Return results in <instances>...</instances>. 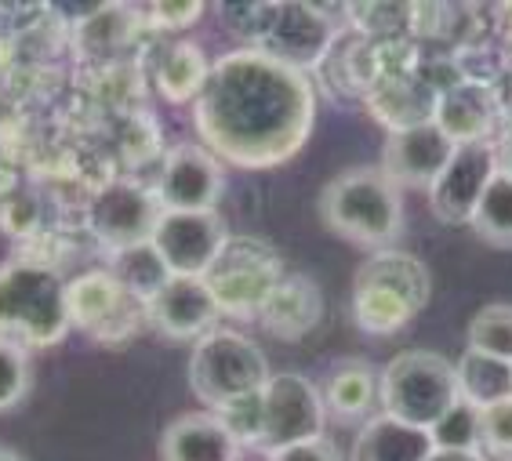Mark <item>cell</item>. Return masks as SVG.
Returning <instances> with one entry per match:
<instances>
[{
  "mask_svg": "<svg viewBox=\"0 0 512 461\" xmlns=\"http://www.w3.org/2000/svg\"><path fill=\"white\" fill-rule=\"evenodd\" d=\"M164 207H160L157 193L138 182H109L102 186L88 204V229L95 233L99 244H106L113 255L124 251V247L146 244L153 240V229H157Z\"/></svg>",
  "mask_w": 512,
  "mask_h": 461,
  "instance_id": "cell-11",
  "label": "cell"
},
{
  "mask_svg": "<svg viewBox=\"0 0 512 461\" xmlns=\"http://www.w3.org/2000/svg\"><path fill=\"white\" fill-rule=\"evenodd\" d=\"M193 120L222 164L262 171L287 164L306 146L316 95L302 69L269 59L266 51L237 48L211 62Z\"/></svg>",
  "mask_w": 512,
  "mask_h": 461,
  "instance_id": "cell-1",
  "label": "cell"
},
{
  "mask_svg": "<svg viewBox=\"0 0 512 461\" xmlns=\"http://www.w3.org/2000/svg\"><path fill=\"white\" fill-rule=\"evenodd\" d=\"M258 316H262L266 331L276 334L280 342H302L324 320V295H320L316 280L302 273H287L273 287V295L266 298Z\"/></svg>",
  "mask_w": 512,
  "mask_h": 461,
  "instance_id": "cell-18",
  "label": "cell"
},
{
  "mask_svg": "<svg viewBox=\"0 0 512 461\" xmlns=\"http://www.w3.org/2000/svg\"><path fill=\"white\" fill-rule=\"evenodd\" d=\"M240 443L215 411L178 414L160 436V461H237Z\"/></svg>",
  "mask_w": 512,
  "mask_h": 461,
  "instance_id": "cell-17",
  "label": "cell"
},
{
  "mask_svg": "<svg viewBox=\"0 0 512 461\" xmlns=\"http://www.w3.org/2000/svg\"><path fill=\"white\" fill-rule=\"evenodd\" d=\"M440 451H480V407L458 400L440 422L429 429Z\"/></svg>",
  "mask_w": 512,
  "mask_h": 461,
  "instance_id": "cell-28",
  "label": "cell"
},
{
  "mask_svg": "<svg viewBox=\"0 0 512 461\" xmlns=\"http://www.w3.org/2000/svg\"><path fill=\"white\" fill-rule=\"evenodd\" d=\"M229 233L215 211H164L149 244L168 262L171 276H207Z\"/></svg>",
  "mask_w": 512,
  "mask_h": 461,
  "instance_id": "cell-13",
  "label": "cell"
},
{
  "mask_svg": "<svg viewBox=\"0 0 512 461\" xmlns=\"http://www.w3.org/2000/svg\"><path fill=\"white\" fill-rule=\"evenodd\" d=\"M207 77H211V62L204 59L200 44H193V40H178V44L164 48V55L157 62V73H153L157 91L168 102H175V106L197 102Z\"/></svg>",
  "mask_w": 512,
  "mask_h": 461,
  "instance_id": "cell-21",
  "label": "cell"
},
{
  "mask_svg": "<svg viewBox=\"0 0 512 461\" xmlns=\"http://www.w3.org/2000/svg\"><path fill=\"white\" fill-rule=\"evenodd\" d=\"M494 120L491 102L483 99L480 88H451L440 99L436 124L462 146V142H487V128Z\"/></svg>",
  "mask_w": 512,
  "mask_h": 461,
  "instance_id": "cell-24",
  "label": "cell"
},
{
  "mask_svg": "<svg viewBox=\"0 0 512 461\" xmlns=\"http://www.w3.org/2000/svg\"><path fill=\"white\" fill-rule=\"evenodd\" d=\"M215 414L222 418V425L233 432V440H237L240 447H262V436H266V411H262V393L226 403V407H222V411H215Z\"/></svg>",
  "mask_w": 512,
  "mask_h": 461,
  "instance_id": "cell-29",
  "label": "cell"
},
{
  "mask_svg": "<svg viewBox=\"0 0 512 461\" xmlns=\"http://www.w3.org/2000/svg\"><path fill=\"white\" fill-rule=\"evenodd\" d=\"M222 189H226L222 160L204 142H186L164 157L153 193L164 211H215Z\"/></svg>",
  "mask_w": 512,
  "mask_h": 461,
  "instance_id": "cell-14",
  "label": "cell"
},
{
  "mask_svg": "<svg viewBox=\"0 0 512 461\" xmlns=\"http://www.w3.org/2000/svg\"><path fill=\"white\" fill-rule=\"evenodd\" d=\"M269 378L273 371H269L266 353L233 327L207 331L189 356V389L211 411H222L226 403L262 393Z\"/></svg>",
  "mask_w": 512,
  "mask_h": 461,
  "instance_id": "cell-5",
  "label": "cell"
},
{
  "mask_svg": "<svg viewBox=\"0 0 512 461\" xmlns=\"http://www.w3.org/2000/svg\"><path fill=\"white\" fill-rule=\"evenodd\" d=\"M200 4H189V0H182V4H153V15H157V26L160 30H186V26H193V22L200 19Z\"/></svg>",
  "mask_w": 512,
  "mask_h": 461,
  "instance_id": "cell-32",
  "label": "cell"
},
{
  "mask_svg": "<svg viewBox=\"0 0 512 461\" xmlns=\"http://www.w3.org/2000/svg\"><path fill=\"white\" fill-rule=\"evenodd\" d=\"M269 461H342L338 447L324 436H316V440L306 443H295V447H284V451L269 454Z\"/></svg>",
  "mask_w": 512,
  "mask_h": 461,
  "instance_id": "cell-31",
  "label": "cell"
},
{
  "mask_svg": "<svg viewBox=\"0 0 512 461\" xmlns=\"http://www.w3.org/2000/svg\"><path fill=\"white\" fill-rule=\"evenodd\" d=\"M262 411H266V436L262 447L269 454L324 436V396L306 374L280 371L262 389Z\"/></svg>",
  "mask_w": 512,
  "mask_h": 461,
  "instance_id": "cell-10",
  "label": "cell"
},
{
  "mask_svg": "<svg viewBox=\"0 0 512 461\" xmlns=\"http://www.w3.org/2000/svg\"><path fill=\"white\" fill-rule=\"evenodd\" d=\"M425 461H483V451H440L436 447Z\"/></svg>",
  "mask_w": 512,
  "mask_h": 461,
  "instance_id": "cell-34",
  "label": "cell"
},
{
  "mask_svg": "<svg viewBox=\"0 0 512 461\" xmlns=\"http://www.w3.org/2000/svg\"><path fill=\"white\" fill-rule=\"evenodd\" d=\"M222 316L204 276H171L168 287L146 305V320L168 342H200Z\"/></svg>",
  "mask_w": 512,
  "mask_h": 461,
  "instance_id": "cell-16",
  "label": "cell"
},
{
  "mask_svg": "<svg viewBox=\"0 0 512 461\" xmlns=\"http://www.w3.org/2000/svg\"><path fill=\"white\" fill-rule=\"evenodd\" d=\"M0 461H22V454L11 451V447H0Z\"/></svg>",
  "mask_w": 512,
  "mask_h": 461,
  "instance_id": "cell-35",
  "label": "cell"
},
{
  "mask_svg": "<svg viewBox=\"0 0 512 461\" xmlns=\"http://www.w3.org/2000/svg\"><path fill=\"white\" fill-rule=\"evenodd\" d=\"M498 175V153L491 142H462L429 186V211L444 226H469L483 189Z\"/></svg>",
  "mask_w": 512,
  "mask_h": 461,
  "instance_id": "cell-12",
  "label": "cell"
},
{
  "mask_svg": "<svg viewBox=\"0 0 512 461\" xmlns=\"http://www.w3.org/2000/svg\"><path fill=\"white\" fill-rule=\"evenodd\" d=\"M473 233L491 247H512V175L498 171L483 189L480 204L469 218Z\"/></svg>",
  "mask_w": 512,
  "mask_h": 461,
  "instance_id": "cell-25",
  "label": "cell"
},
{
  "mask_svg": "<svg viewBox=\"0 0 512 461\" xmlns=\"http://www.w3.org/2000/svg\"><path fill=\"white\" fill-rule=\"evenodd\" d=\"M458 396L454 363L429 349H407L396 353L382 371V414L400 418L418 429H433Z\"/></svg>",
  "mask_w": 512,
  "mask_h": 461,
  "instance_id": "cell-6",
  "label": "cell"
},
{
  "mask_svg": "<svg viewBox=\"0 0 512 461\" xmlns=\"http://www.w3.org/2000/svg\"><path fill=\"white\" fill-rule=\"evenodd\" d=\"M465 338H469L465 349H476V353L498 356V360L512 363V305L491 302L483 305V309H476Z\"/></svg>",
  "mask_w": 512,
  "mask_h": 461,
  "instance_id": "cell-26",
  "label": "cell"
},
{
  "mask_svg": "<svg viewBox=\"0 0 512 461\" xmlns=\"http://www.w3.org/2000/svg\"><path fill=\"white\" fill-rule=\"evenodd\" d=\"M244 48L266 51L269 59L306 73L335 44V22L316 4H251Z\"/></svg>",
  "mask_w": 512,
  "mask_h": 461,
  "instance_id": "cell-7",
  "label": "cell"
},
{
  "mask_svg": "<svg viewBox=\"0 0 512 461\" xmlns=\"http://www.w3.org/2000/svg\"><path fill=\"white\" fill-rule=\"evenodd\" d=\"M324 411L342 418V422H360L375 411V403H382V378L367 360H338L335 371L327 374L324 385Z\"/></svg>",
  "mask_w": 512,
  "mask_h": 461,
  "instance_id": "cell-20",
  "label": "cell"
},
{
  "mask_svg": "<svg viewBox=\"0 0 512 461\" xmlns=\"http://www.w3.org/2000/svg\"><path fill=\"white\" fill-rule=\"evenodd\" d=\"M109 269H113V276L120 280V287H124V291L142 305L153 302V298H157L171 280L168 262L160 258V251L149 244V240L146 244H135V247L117 251L113 262H109Z\"/></svg>",
  "mask_w": 512,
  "mask_h": 461,
  "instance_id": "cell-23",
  "label": "cell"
},
{
  "mask_svg": "<svg viewBox=\"0 0 512 461\" xmlns=\"http://www.w3.org/2000/svg\"><path fill=\"white\" fill-rule=\"evenodd\" d=\"M454 378H458V396L473 407H491V403L512 400V363L498 356L465 349L454 363Z\"/></svg>",
  "mask_w": 512,
  "mask_h": 461,
  "instance_id": "cell-22",
  "label": "cell"
},
{
  "mask_svg": "<svg viewBox=\"0 0 512 461\" xmlns=\"http://www.w3.org/2000/svg\"><path fill=\"white\" fill-rule=\"evenodd\" d=\"M429 295H433V276L422 258L385 247L356 269L353 320L364 334L385 338L404 331L429 305Z\"/></svg>",
  "mask_w": 512,
  "mask_h": 461,
  "instance_id": "cell-4",
  "label": "cell"
},
{
  "mask_svg": "<svg viewBox=\"0 0 512 461\" xmlns=\"http://www.w3.org/2000/svg\"><path fill=\"white\" fill-rule=\"evenodd\" d=\"M320 222L356 247L385 251L404 229L400 186L378 167H349L320 193Z\"/></svg>",
  "mask_w": 512,
  "mask_h": 461,
  "instance_id": "cell-2",
  "label": "cell"
},
{
  "mask_svg": "<svg viewBox=\"0 0 512 461\" xmlns=\"http://www.w3.org/2000/svg\"><path fill=\"white\" fill-rule=\"evenodd\" d=\"M480 451L512 461V400L491 403L480 411Z\"/></svg>",
  "mask_w": 512,
  "mask_h": 461,
  "instance_id": "cell-30",
  "label": "cell"
},
{
  "mask_svg": "<svg viewBox=\"0 0 512 461\" xmlns=\"http://www.w3.org/2000/svg\"><path fill=\"white\" fill-rule=\"evenodd\" d=\"M73 331L66 305V280L33 258H11L0 265V338L44 349L59 345Z\"/></svg>",
  "mask_w": 512,
  "mask_h": 461,
  "instance_id": "cell-3",
  "label": "cell"
},
{
  "mask_svg": "<svg viewBox=\"0 0 512 461\" xmlns=\"http://www.w3.org/2000/svg\"><path fill=\"white\" fill-rule=\"evenodd\" d=\"M454 142L436 120H418V124H400L389 131L382 149V171L404 189H429L436 175L454 157Z\"/></svg>",
  "mask_w": 512,
  "mask_h": 461,
  "instance_id": "cell-15",
  "label": "cell"
},
{
  "mask_svg": "<svg viewBox=\"0 0 512 461\" xmlns=\"http://www.w3.org/2000/svg\"><path fill=\"white\" fill-rule=\"evenodd\" d=\"M433 451L429 429L407 425L389 414L364 422L353 440V461H425Z\"/></svg>",
  "mask_w": 512,
  "mask_h": 461,
  "instance_id": "cell-19",
  "label": "cell"
},
{
  "mask_svg": "<svg viewBox=\"0 0 512 461\" xmlns=\"http://www.w3.org/2000/svg\"><path fill=\"white\" fill-rule=\"evenodd\" d=\"M33 385V363L30 349L11 338H0V414L15 411Z\"/></svg>",
  "mask_w": 512,
  "mask_h": 461,
  "instance_id": "cell-27",
  "label": "cell"
},
{
  "mask_svg": "<svg viewBox=\"0 0 512 461\" xmlns=\"http://www.w3.org/2000/svg\"><path fill=\"white\" fill-rule=\"evenodd\" d=\"M284 276V258L276 255L273 244L258 240V236H229L204 280L222 313L251 316L262 313L266 298L273 295V287Z\"/></svg>",
  "mask_w": 512,
  "mask_h": 461,
  "instance_id": "cell-8",
  "label": "cell"
},
{
  "mask_svg": "<svg viewBox=\"0 0 512 461\" xmlns=\"http://www.w3.org/2000/svg\"><path fill=\"white\" fill-rule=\"evenodd\" d=\"M66 305L73 327L91 334L102 345L128 342L138 327L146 324V305L120 287L113 269H88L77 280H66Z\"/></svg>",
  "mask_w": 512,
  "mask_h": 461,
  "instance_id": "cell-9",
  "label": "cell"
},
{
  "mask_svg": "<svg viewBox=\"0 0 512 461\" xmlns=\"http://www.w3.org/2000/svg\"><path fill=\"white\" fill-rule=\"evenodd\" d=\"M494 153H498V171H505V175H512V128L505 131V138L494 146Z\"/></svg>",
  "mask_w": 512,
  "mask_h": 461,
  "instance_id": "cell-33",
  "label": "cell"
}]
</instances>
